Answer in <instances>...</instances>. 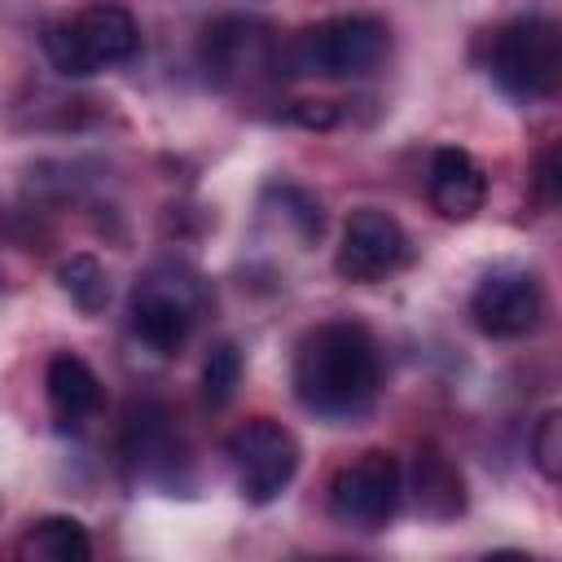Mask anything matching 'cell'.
Returning a JSON list of instances; mask_svg holds the SVG:
<instances>
[{"mask_svg": "<svg viewBox=\"0 0 562 562\" xmlns=\"http://www.w3.org/2000/svg\"><path fill=\"white\" fill-rule=\"evenodd\" d=\"M294 395L307 413L347 422L373 408L382 391V351L360 321H321L294 347Z\"/></svg>", "mask_w": 562, "mask_h": 562, "instance_id": "1", "label": "cell"}, {"mask_svg": "<svg viewBox=\"0 0 562 562\" xmlns=\"http://www.w3.org/2000/svg\"><path fill=\"white\" fill-rule=\"evenodd\" d=\"M44 53L61 75L88 79L114 66H127L140 53V26L132 9H123L119 0H92L70 18H57L44 26Z\"/></svg>", "mask_w": 562, "mask_h": 562, "instance_id": "2", "label": "cell"}, {"mask_svg": "<svg viewBox=\"0 0 562 562\" xmlns=\"http://www.w3.org/2000/svg\"><path fill=\"white\" fill-rule=\"evenodd\" d=\"M202 307H206V290L193 268L154 263L149 272L136 277L127 294V329L145 351L176 356L189 342L193 325L202 321Z\"/></svg>", "mask_w": 562, "mask_h": 562, "instance_id": "3", "label": "cell"}, {"mask_svg": "<svg viewBox=\"0 0 562 562\" xmlns=\"http://www.w3.org/2000/svg\"><path fill=\"white\" fill-rule=\"evenodd\" d=\"M391 53V31L386 22L369 18V13H338V18H321L312 26H303L290 48L285 61L294 75L307 79H364L373 75Z\"/></svg>", "mask_w": 562, "mask_h": 562, "instance_id": "4", "label": "cell"}, {"mask_svg": "<svg viewBox=\"0 0 562 562\" xmlns=\"http://www.w3.org/2000/svg\"><path fill=\"white\" fill-rule=\"evenodd\" d=\"M487 75L514 101H549L562 79V35L553 18H514L487 40Z\"/></svg>", "mask_w": 562, "mask_h": 562, "instance_id": "5", "label": "cell"}, {"mask_svg": "<svg viewBox=\"0 0 562 562\" xmlns=\"http://www.w3.org/2000/svg\"><path fill=\"white\" fill-rule=\"evenodd\" d=\"M224 457H228L237 492L250 505H272L299 474V439L272 417L241 422L224 439Z\"/></svg>", "mask_w": 562, "mask_h": 562, "instance_id": "6", "label": "cell"}, {"mask_svg": "<svg viewBox=\"0 0 562 562\" xmlns=\"http://www.w3.org/2000/svg\"><path fill=\"white\" fill-rule=\"evenodd\" d=\"M400 461L382 448H369L342 461L329 479V518L347 531H382L400 505Z\"/></svg>", "mask_w": 562, "mask_h": 562, "instance_id": "7", "label": "cell"}, {"mask_svg": "<svg viewBox=\"0 0 562 562\" xmlns=\"http://www.w3.org/2000/svg\"><path fill=\"white\" fill-rule=\"evenodd\" d=\"M408 263V233L395 215L378 206H360L347 215L338 250H334V272L351 285H378L395 277Z\"/></svg>", "mask_w": 562, "mask_h": 562, "instance_id": "8", "label": "cell"}, {"mask_svg": "<svg viewBox=\"0 0 562 562\" xmlns=\"http://www.w3.org/2000/svg\"><path fill=\"white\" fill-rule=\"evenodd\" d=\"M470 316L487 338H527L544 321V290L527 268H492L470 294Z\"/></svg>", "mask_w": 562, "mask_h": 562, "instance_id": "9", "label": "cell"}, {"mask_svg": "<svg viewBox=\"0 0 562 562\" xmlns=\"http://www.w3.org/2000/svg\"><path fill=\"white\" fill-rule=\"evenodd\" d=\"M202 70L220 88H241L272 70V31L259 18L246 13H224L202 31Z\"/></svg>", "mask_w": 562, "mask_h": 562, "instance_id": "10", "label": "cell"}, {"mask_svg": "<svg viewBox=\"0 0 562 562\" xmlns=\"http://www.w3.org/2000/svg\"><path fill=\"white\" fill-rule=\"evenodd\" d=\"M426 193H430V206L443 220H474L483 211V202H487V176L465 149L443 145L430 158Z\"/></svg>", "mask_w": 562, "mask_h": 562, "instance_id": "11", "label": "cell"}, {"mask_svg": "<svg viewBox=\"0 0 562 562\" xmlns=\"http://www.w3.org/2000/svg\"><path fill=\"white\" fill-rule=\"evenodd\" d=\"M44 400L61 430H79L101 408V378L75 351H57L44 369Z\"/></svg>", "mask_w": 562, "mask_h": 562, "instance_id": "12", "label": "cell"}, {"mask_svg": "<svg viewBox=\"0 0 562 562\" xmlns=\"http://www.w3.org/2000/svg\"><path fill=\"white\" fill-rule=\"evenodd\" d=\"M413 505L422 518L435 522H448L465 509V479L457 461L435 443H422L413 457Z\"/></svg>", "mask_w": 562, "mask_h": 562, "instance_id": "13", "label": "cell"}, {"mask_svg": "<svg viewBox=\"0 0 562 562\" xmlns=\"http://www.w3.org/2000/svg\"><path fill=\"white\" fill-rule=\"evenodd\" d=\"M18 558H31V562H88L92 558V540H88L79 518L48 514V518H40V522H31L22 531Z\"/></svg>", "mask_w": 562, "mask_h": 562, "instance_id": "14", "label": "cell"}, {"mask_svg": "<svg viewBox=\"0 0 562 562\" xmlns=\"http://www.w3.org/2000/svg\"><path fill=\"white\" fill-rule=\"evenodd\" d=\"M57 285H61V290L70 294V303H75L79 312H88V316H97V312L110 303V277H105L101 259H92V255H70V259H61Z\"/></svg>", "mask_w": 562, "mask_h": 562, "instance_id": "15", "label": "cell"}, {"mask_svg": "<svg viewBox=\"0 0 562 562\" xmlns=\"http://www.w3.org/2000/svg\"><path fill=\"white\" fill-rule=\"evenodd\" d=\"M241 386V351L233 342H220L202 360V400L206 408H224Z\"/></svg>", "mask_w": 562, "mask_h": 562, "instance_id": "16", "label": "cell"}, {"mask_svg": "<svg viewBox=\"0 0 562 562\" xmlns=\"http://www.w3.org/2000/svg\"><path fill=\"white\" fill-rule=\"evenodd\" d=\"M531 461H536V470L549 483H558V474H562V413L558 408H549L536 422V430H531Z\"/></svg>", "mask_w": 562, "mask_h": 562, "instance_id": "17", "label": "cell"}, {"mask_svg": "<svg viewBox=\"0 0 562 562\" xmlns=\"http://www.w3.org/2000/svg\"><path fill=\"white\" fill-rule=\"evenodd\" d=\"M562 184V176H558V145H544L540 149V158H536V171H531V193H536V202L540 206H558V189Z\"/></svg>", "mask_w": 562, "mask_h": 562, "instance_id": "18", "label": "cell"}]
</instances>
